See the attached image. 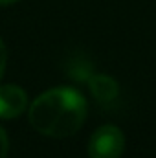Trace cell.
I'll list each match as a JSON object with an SVG mask.
<instances>
[{
  "label": "cell",
  "mask_w": 156,
  "mask_h": 158,
  "mask_svg": "<svg viewBox=\"0 0 156 158\" xmlns=\"http://www.w3.org/2000/svg\"><path fill=\"white\" fill-rule=\"evenodd\" d=\"M31 127L50 138H66L77 132L86 118V99L72 86L50 88L30 107Z\"/></svg>",
  "instance_id": "1"
},
{
  "label": "cell",
  "mask_w": 156,
  "mask_h": 158,
  "mask_svg": "<svg viewBox=\"0 0 156 158\" xmlns=\"http://www.w3.org/2000/svg\"><path fill=\"white\" fill-rule=\"evenodd\" d=\"M125 151V136L123 131L116 125L99 127L88 142V156L90 158H121Z\"/></svg>",
  "instance_id": "2"
},
{
  "label": "cell",
  "mask_w": 156,
  "mask_h": 158,
  "mask_svg": "<svg viewBox=\"0 0 156 158\" xmlns=\"http://www.w3.org/2000/svg\"><path fill=\"white\" fill-rule=\"evenodd\" d=\"M28 109V96L17 85L0 86V118L11 119L20 116Z\"/></svg>",
  "instance_id": "3"
},
{
  "label": "cell",
  "mask_w": 156,
  "mask_h": 158,
  "mask_svg": "<svg viewBox=\"0 0 156 158\" xmlns=\"http://www.w3.org/2000/svg\"><path fill=\"white\" fill-rule=\"evenodd\" d=\"M88 88L92 92V96L101 103V105H109L112 103L119 94V85L116 83V79L105 74H92L86 79Z\"/></svg>",
  "instance_id": "4"
},
{
  "label": "cell",
  "mask_w": 156,
  "mask_h": 158,
  "mask_svg": "<svg viewBox=\"0 0 156 158\" xmlns=\"http://www.w3.org/2000/svg\"><path fill=\"white\" fill-rule=\"evenodd\" d=\"M7 151H9V140H7L6 131L0 127V158L7 156Z\"/></svg>",
  "instance_id": "5"
},
{
  "label": "cell",
  "mask_w": 156,
  "mask_h": 158,
  "mask_svg": "<svg viewBox=\"0 0 156 158\" xmlns=\"http://www.w3.org/2000/svg\"><path fill=\"white\" fill-rule=\"evenodd\" d=\"M6 63H7V50H6V44H4V40L0 39V79H2V76H4Z\"/></svg>",
  "instance_id": "6"
},
{
  "label": "cell",
  "mask_w": 156,
  "mask_h": 158,
  "mask_svg": "<svg viewBox=\"0 0 156 158\" xmlns=\"http://www.w3.org/2000/svg\"><path fill=\"white\" fill-rule=\"evenodd\" d=\"M18 0H0V6H9V4H15Z\"/></svg>",
  "instance_id": "7"
}]
</instances>
